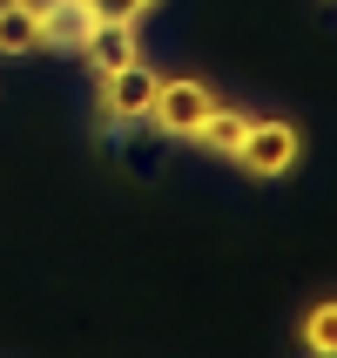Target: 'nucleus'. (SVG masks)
Here are the masks:
<instances>
[{"label": "nucleus", "mask_w": 337, "mask_h": 358, "mask_svg": "<svg viewBox=\"0 0 337 358\" xmlns=\"http://www.w3.org/2000/svg\"><path fill=\"white\" fill-rule=\"evenodd\" d=\"M81 55L95 61L101 75L108 68H121V61H135V20H88V41H81Z\"/></svg>", "instance_id": "nucleus-4"}, {"label": "nucleus", "mask_w": 337, "mask_h": 358, "mask_svg": "<svg viewBox=\"0 0 337 358\" xmlns=\"http://www.w3.org/2000/svg\"><path fill=\"white\" fill-rule=\"evenodd\" d=\"M20 7H27V14H34V20H47V14H54V7H68V0H20Z\"/></svg>", "instance_id": "nucleus-10"}, {"label": "nucleus", "mask_w": 337, "mask_h": 358, "mask_svg": "<svg viewBox=\"0 0 337 358\" xmlns=\"http://www.w3.org/2000/svg\"><path fill=\"white\" fill-rule=\"evenodd\" d=\"M243 129H250V115L230 108V101H216V108L196 122V136H189V142H196L202 156H223V162H230V156H237V142H243Z\"/></svg>", "instance_id": "nucleus-5"}, {"label": "nucleus", "mask_w": 337, "mask_h": 358, "mask_svg": "<svg viewBox=\"0 0 337 358\" xmlns=\"http://www.w3.org/2000/svg\"><path fill=\"white\" fill-rule=\"evenodd\" d=\"M81 7H88L95 20H142L156 0H81Z\"/></svg>", "instance_id": "nucleus-9"}, {"label": "nucleus", "mask_w": 337, "mask_h": 358, "mask_svg": "<svg viewBox=\"0 0 337 358\" xmlns=\"http://www.w3.org/2000/svg\"><path fill=\"white\" fill-rule=\"evenodd\" d=\"M34 48H47L40 41V20L20 0H0V55H34Z\"/></svg>", "instance_id": "nucleus-7"}, {"label": "nucleus", "mask_w": 337, "mask_h": 358, "mask_svg": "<svg viewBox=\"0 0 337 358\" xmlns=\"http://www.w3.org/2000/svg\"><path fill=\"white\" fill-rule=\"evenodd\" d=\"M156 68L149 61H121V68H108L101 75V129L108 136H121V129H135V122H149V101H156Z\"/></svg>", "instance_id": "nucleus-1"}, {"label": "nucleus", "mask_w": 337, "mask_h": 358, "mask_svg": "<svg viewBox=\"0 0 337 358\" xmlns=\"http://www.w3.org/2000/svg\"><path fill=\"white\" fill-rule=\"evenodd\" d=\"M88 7H81V0H68V7H54V14L40 20V41H47V48H61V55H81V41H88Z\"/></svg>", "instance_id": "nucleus-6"}, {"label": "nucleus", "mask_w": 337, "mask_h": 358, "mask_svg": "<svg viewBox=\"0 0 337 358\" xmlns=\"http://www.w3.org/2000/svg\"><path fill=\"white\" fill-rule=\"evenodd\" d=\"M297 156H304V142H297V129L290 122H270V115H250V129H243V142H237V156L230 162H243V176H290L297 169Z\"/></svg>", "instance_id": "nucleus-2"}, {"label": "nucleus", "mask_w": 337, "mask_h": 358, "mask_svg": "<svg viewBox=\"0 0 337 358\" xmlns=\"http://www.w3.org/2000/svg\"><path fill=\"white\" fill-rule=\"evenodd\" d=\"M297 338H304V352L337 358V298H317L310 311H304V318H297Z\"/></svg>", "instance_id": "nucleus-8"}, {"label": "nucleus", "mask_w": 337, "mask_h": 358, "mask_svg": "<svg viewBox=\"0 0 337 358\" xmlns=\"http://www.w3.org/2000/svg\"><path fill=\"white\" fill-rule=\"evenodd\" d=\"M216 108V88L209 81H156V101H149V129L156 136H169V142H189L196 136V122Z\"/></svg>", "instance_id": "nucleus-3"}]
</instances>
